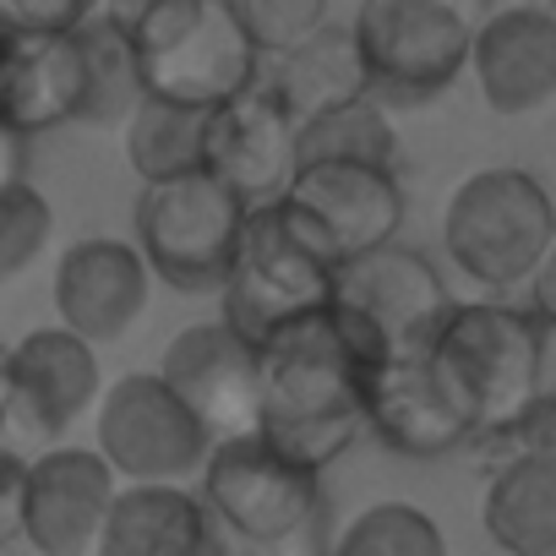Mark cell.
<instances>
[{
  "label": "cell",
  "mask_w": 556,
  "mask_h": 556,
  "mask_svg": "<svg viewBox=\"0 0 556 556\" xmlns=\"http://www.w3.org/2000/svg\"><path fill=\"white\" fill-rule=\"evenodd\" d=\"M393 361L382 328L333 295L262 339V431L328 469L366 431V388Z\"/></svg>",
  "instance_id": "1"
},
{
  "label": "cell",
  "mask_w": 556,
  "mask_h": 556,
  "mask_svg": "<svg viewBox=\"0 0 556 556\" xmlns=\"http://www.w3.org/2000/svg\"><path fill=\"white\" fill-rule=\"evenodd\" d=\"M556 240V202L551 191L518 169L491 164L458 180L442 213V251L480 290H518L534 278Z\"/></svg>",
  "instance_id": "2"
},
{
  "label": "cell",
  "mask_w": 556,
  "mask_h": 556,
  "mask_svg": "<svg viewBox=\"0 0 556 556\" xmlns=\"http://www.w3.org/2000/svg\"><path fill=\"white\" fill-rule=\"evenodd\" d=\"M245 224L251 202L213 169L148 180L137 197V245L175 295H218L229 285Z\"/></svg>",
  "instance_id": "3"
},
{
  "label": "cell",
  "mask_w": 556,
  "mask_h": 556,
  "mask_svg": "<svg viewBox=\"0 0 556 556\" xmlns=\"http://www.w3.org/2000/svg\"><path fill=\"white\" fill-rule=\"evenodd\" d=\"M197 485L218 523L245 545H290L323 518V469L262 426L218 437Z\"/></svg>",
  "instance_id": "4"
},
{
  "label": "cell",
  "mask_w": 556,
  "mask_h": 556,
  "mask_svg": "<svg viewBox=\"0 0 556 556\" xmlns=\"http://www.w3.org/2000/svg\"><path fill=\"white\" fill-rule=\"evenodd\" d=\"M148 93L180 104H224L262 77V45L240 23L235 0H159L131 28Z\"/></svg>",
  "instance_id": "5"
},
{
  "label": "cell",
  "mask_w": 556,
  "mask_h": 556,
  "mask_svg": "<svg viewBox=\"0 0 556 556\" xmlns=\"http://www.w3.org/2000/svg\"><path fill=\"white\" fill-rule=\"evenodd\" d=\"M469 0H361L355 28L371 66V93L388 110L442 99L475 61L480 23Z\"/></svg>",
  "instance_id": "6"
},
{
  "label": "cell",
  "mask_w": 556,
  "mask_h": 556,
  "mask_svg": "<svg viewBox=\"0 0 556 556\" xmlns=\"http://www.w3.org/2000/svg\"><path fill=\"white\" fill-rule=\"evenodd\" d=\"M431 361L453 382V393L469 404L475 426L491 431L496 420H507L540 393L545 317L534 306L523 312L502 301H458L447 328L431 344Z\"/></svg>",
  "instance_id": "7"
},
{
  "label": "cell",
  "mask_w": 556,
  "mask_h": 556,
  "mask_svg": "<svg viewBox=\"0 0 556 556\" xmlns=\"http://www.w3.org/2000/svg\"><path fill=\"white\" fill-rule=\"evenodd\" d=\"M333 295H339V262L295 229L285 202L251 207L245 245L235 256L229 285L218 290L224 317L262 344L273 328H285L301 312L328 306Z\"/></svg>",
  "instance_id": "8"
},
{
  "label": "cell",
  "mask_w": 556,
  "mask_h": 556,
  "mask_svg": "<svg viewBox=\"0 0 556 556\" xmlns=\"http://www.w3.org/2000/svg\"><path fill=\"white\" fill-rule=\"evenodd\" d=\"M99 447L126 480H186L202 475L218 431L164 371H126L104 388L93 415Z\"/></svg>",
  "instance_id": "9"
},
{
  "label": "cell",
  "mask_w": 556,
  "mask_h": 556,
  "mask_svg": "<svg viewBox=\"0 0 556 556\" xmlns=\"http://www.w3.org/2000/svg\"><path fill=\"white\" fill-rule=\"evenodd\" d=\"M295 229L328 251L339 267L350 256H366L404 229V175L393 164H366V159H312L301 164L295 186L278 197Z\"/></svg>",
  "instance_id": "10"
},
{
  "label": "cell",
  "mask_w": 556,
  "mask_h": 556,
  "mask_svg": "<svg viewBox=\"0 0 556 556\" xmlns=\"http://www.w3.org/2000/svg\"><path fill=\"white\" fill-rule=\"evenodd\" d=\"M104 399V371H99V344L77 333L72 323L34 328L7 350L0 371V409L17 431L34 437H66L88 409Z\"/></svg>",
  "instance_id": "11"
},
{
  "label": "cell",
  "mask_w": 556,
  "mask_h": 556,
  "mask_svg": "<svg viewBox=\"0 0 556 556\" xmlns=\"http://www.w3.org/2000/svg\"><path fill=\"white\" fill-rule=\"evenodd\" d=\"M121 480L104 447H45L23 480V540L39 556L99 551Z\"/></svg>",
  "instance_id": "12"
},
{
  "label": "cell",
  "mask_w": 556,
  "mask_h": 556,
  "mask_svg": "<svg viewBox=\"0 0 556 556\" xmlns=\"http://www.w3.org/2000/svg\"><path fill=\"white\" fill-rule=\"evenodd\" d=\"M207 169L224 175L251 207L278 202L301 175V115L278 83H251L245 93L213 104Z\"/></svg>",
  "instance_id": "13"
},
{
  "label": "cell",
  "mask_w": 556,
  "mask_h": 556,
  "mask_svg": "<svg viewBox=\"0 0 556 556\" xmlns=\"http://www.w3.org/2000/svg\"><path fill=\"white\" fill-rule=\"evenodd\" d=\"M339 295L382 328V339L393 344V361L431 355L437 333L447 328V317L458 306L447 278L437 273V262L399 240H388L366 256H350L339 267Z\"/></svg>",
  "instance_id": "14"
},
{
  "label": "cell",
  "mask_w": 556,
  "mask_h": 556,
  "mask_svg": "<svg viewBox=\"0 0 556 556\" xmlns=\"http://www.w3.org/2000/svg\"><path fill=\"white\" fill-rule=\"evenodd\" d=\"M159 371L191 399V409L218 431L262 426V344L240 333L224 312L213 323H191L164 344Z\"/></svg>",
  "instance_id": "15"
},
{
  "label": "cell",
  "mask_w": 556,
  "mask_h": 556,
  "mask_svg": "<svg viewBox=\"0 0 556 556\" xmlns=\"http://www.w3.org/2000/svg\"><path fill=\"white\" fill-rule=\"evenodd\" d=\"M366 431L404 458H442L480 437L469 404L437 371L431 355L388 361L366 388Z\"/></svg>",
  "instance_id": "16"
},
{
  "label": "cell",
  "mask_w": 556,
  "mask_h": 556,
  "mask_svg": "<svg viewBox=\"0 0 556 556\" xmlns=\"http://www.w3.org/2000/svg\"><path fill=\"white\" fill-rule=\"evenodd\" d=\"M153 278L159 273L137 240L83 235L55 262V312L93 344H115L131 333V323H142Z\"/></svg>",
  "instance_id": "17"
},
{
  "label": "cell",
  "mask_w": 556,
  "mask_h": 556,
  "mask_svg": "<svg viewBox=\"0 0 556 556\" xmlns=\"http://www.w3.org/2000/svg\"><path fill=\"white\" fill-rule=\"evenodd\" d=\"M88 104V55L72 34L7 28V83H0V121L17 142L83 126Z\"/></svg>",
  "instance_id": "18"
},
{
  "label": "cell",
  "mask_w": 556,
  "mask_h": 556,
  "mask_svg": "<svg viewBox=\"0 0 556 556\" xmlns=\"http://www.w3.org/2000/svg\"><path fill=\"white\" fill-rule=\"evenodd\" d=\"M469 77L496 115H534L556 99V12L551 7H491L475 34Z\"/></svg>",
  "instance_id": "19"
},
{
  "label": "cell",
  "mask_w": 556,
  "mask_h": 556,
  "mask_svg": "<svg viewBox=\"0 0 556 556\" xmlns=\"http://www.w3.org/2000/svg\"><path fill=\"white\" fill-rule=\"evenodd\" d=\"M224 545V523L207 507L202 485L186 491L180 480H126L99 556H197V551H218Z\"/></svg>",
  "instance_id": "20"
},
{
  "label": "cell",
  "mask_w": 556,
  "mask_h": 556,
  "mask_svg": "<svg viewBox=\"0 0 556 556\" xmlns=\"http://www.w3.org/2000/svg\"><path fill=\"white\" fill-rule=\"evenodd\" d=\"M485 534L518 556H556V453L496 464L480 496Z\"/></svg>",
  "instance_id": "21"
},
{
  "label": "cell",
  "mask_w": 556,
  "mask_h": 556,
  "mask_svg": "<svg viewBox=\"0 0 556 556\" xmlns=\"http://www.w3.org/2000/svg\"><path fill=\"white\" fill-rule=\"evenodd\" d=\"M278 88L295 104V115H317L333 110L344 99L371 93V66H366V45L355 23H323L312 39H301L290 55H278Z\"/></svg>",
  "instance_id": "22"
},
{
  "label": "cell",
  "mask_w": 556,
  "mask_h": 556,
  "mask_svg": "<svg viewBox=\"0 0 556 556\" xmlns=\"http://www.w3.org/2000/svg\"><path fill=\"white\" fill-rule=\"evenodd\" d=\"M207 126H213V110L148 93L137 104V115L126 121L131 175L148 186V180H175V175L207 169Z\"/></svg>",
  "instance_id": "23"
},
{
  "label": "cell",
  "mask_w": 556,
  "mask_h": 556,
  "mask_svg": "<svg viewBox=\"0 0 556 556\" xmlns=\"http://www.w3.org/2000/svg\"><path fill=\"white\" fill-rule=\"evenodd\" d=\"M77 39L88 55L83 126H126L137 115V104L148 99V72H142V50H137L131 28H121L110 12H93L77 28Z\"/></svg>",
  "instance_id": "24"
},
{
  "label": "cell",
  "mask_w": 556,
  "mask_h": 556,
  "mask_svg": "<svg viewBox=\"0 0 556 556\" xmlns=\"http://www.w3.org/2000/svg\"><path fill=\"white\" fill-rule=\"evenodd\" d=\"M312 159H366V164L404 169V137L388 104L377 93H361V99H344L301 121V164Z\"/></svg>",
  "instance_id": "25"
},
{
  "label": "cell",
  "mask_w": 556,
  "mask_h": 556,
  "mask_svg": "<svg viewBox=\"0 0 556 556\" xmlns=\"http://www.w3.org/2000/svg\"><path fill=\"white\" fill-rule=\"evenodd\" d=\"M442 545L447 540L437 518L415 502H371L339 534V551H366V556H442Z\"/></svg>",
  "instance_id": "26"
},
{
  "label": "cell",
  "mask_w": 556,
  "mask_h": 556,
  "mask_svg": "<svg viewBox=\"0 0 556 556\" xmlns=\"http://www.w3.org/2000/svg\"><path fill=\"white\" fill-rule=\"evenodd\" d=\"M55 235V207L39 186H28L23 175H12L0 186V273L7 278H23L45 245Z\"/></svg>",
  "instance_id": "27"
},
{
  "label": "cell",
  "mask_w": 556,
  "mask_h": 556,
  "mask_svg": "<svg viewBox=\"0 0 556 556\" xmlns=\"http://www.w3.org/2000/svg\"><path fill=\"white\" fill-rule=\"evenodd\" d=\"M235 12L262 45V55L278 61L328 23V0H235Z\"/></svg>",
  "instance_id": "28"
},
{
  "label": "cell",
  "mask_w": 556,
  "mask_h": 556,
  "mask_svg": "<svg viewBox=\"0 0 556 556\" xmlns=\"http://www.w3.org/2000/svg\"><path fill=\"white\" fill-rule=\"evenodd\" d=\"M480 447L491 453V464L529 458V453H556V393L540 388L523 409H513L507 420H496L491 431H480Z\"/></svg>",
  "instance_id": "29"
},
{
  "label": "cell",
  "mask_w": 556,
  "mask_h": 556,
  "mask_svg": "<svg viewBox=\"0 0 556 556\" xmlns=\"http://www.w3.org/2000/svg\"><path fill=\"white\" fill-rule=\"evenodd\" d=\"M93 12H104V0H0V23L28 34H72Z\"/></svg>",
  "instance_id": "30"
},
{
  "label": "cell",
  "mask_w": 556,
  "mask_h": 556,
  "mask_svg": "<svg viewBox=\"0 0 556 556\" xmlns=\"http://www.w3.org/2000/svg\"><path fill=\"white\" fill-rule=\"evenodd\" d=\"M529 306L545 317V328H556V240H551L545 262H540L534 278H529Z\"/></svg>",
  "instance_id": "31"
},
{
  "label": "cell",
  "mask_w": 556,
  "mask_h": 556,
  "mask_svg": "<svg viewBox=\"0 0 556 556\" xmlns=\"http://www.w3.org/2000/svg\"><path fill=\"white\" fill-rule=\"evenodd\" d=\"M153 7H159V0H104V12H110L121 28H137V23H142Z\"/></svg>",
  "instance_id": "32"
},
{
  "label": "cell",
  "mask_w": 556,
  "mask_h": 556,
  "mask_svg": "<svg viewBox=\"0 0 556 556\" xmlns=\"http://www.w3.org/2000/svg\"><path fill=\"white\" fill-rule=\"evenodd\" d=\"M469 7H507V0H469Z\"/></svg>",
  "instance_id": "33"
}]
</instances>
